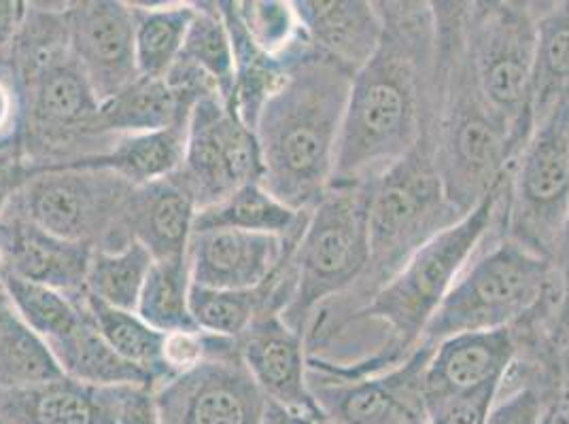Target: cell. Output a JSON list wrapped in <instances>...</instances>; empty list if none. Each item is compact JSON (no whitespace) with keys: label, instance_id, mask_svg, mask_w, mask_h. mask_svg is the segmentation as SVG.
<instances>
[{"label":"cell","instance_id":"4fadbf2b","mask_svg":"<svg viewBox=\"0 0 569 424\" xmlns=\"http://www.w3.org/2000/svg\"><path fill=\"white\" fill-rule=\"evenodd\" d=\"M160 424H260L268 400L228 340L190 372L153 388Z\"/></svg>","mask_w":569,"mask_h":424},{"label":"cell","instance_id":"f1b7e54d","mask_svg":"<svg viewBox=\"0 0 569 424\" xmlns=\"http://www.w3.org/2000/svg\"><path fill=\"white\" fill-rule=\"evenodd\" d=\"M281 281V267L258 289L226 291L191 284L190 310L196 327L211 335L238 340L263 310H274V293Z\"/></svg>","mask_w":569,"mask_h":424},{"label":"cell","instance_id":"30bf717a","mask_svg":"<svg viewBox=\"0 0 569 424\" xmlns=\"http://www.w3.org/2000/svg\"><path fill=\"white\" fill-rule=\"evenodd\" d=\"M538 2H466V46L476 83L521 151L533 130L531 83Z\"/></svg>","mask_w":569,"mask_h":424},{"label":"cell","instance_id":"e575fe53","mask_svg":"<svg viewBox=\"0 0 569 424\" xmlns=\"http://www.w3.org/2000/svg\"><path fill=\"white\" fill-rule=\"evenodd\" d=\"M4 291L20 319L46 342L67 335L83 319L86 295L81 300H71L56 289L30 283L9 272H4Z\"/></svg>","mask_w":569,"mask_h":424},{"label":"cell","instance_id":"4dcf8cb0","mask_svg":"<svg viewBox=\"0 0 569 424\" xmlns=\"http://www.w3.org/2000/svg\"><path fill=\"white\" fill-rule=\"evenodd\" d=\"M86 306L94 321L100 335L109 342L116 353L144 372L153 388L167 382L164 367V340L167 333L149 327L137 312L119 310L98 302L90 293H86Z\"/></svg>","mask_w":569,"mask_h":424},{"label":"cell","instance_id":"44dd1931","mask_svg":"<svg viewBox=\"0 0 569 424\" xmlns=\"http://www.w3.org/2000/svg\"><path fill=\"white\" fill-rule=\"evenodd\" d=\"M132 388L92 386L67 376L0 388V424H121Z\"/></svg>","mask_w":569,"mask_h":424},{"label":"cell","instance_id":"4316f807","mask_svg":"<svg viewBox=\"0 0 569 424\" xmlns=\"http://www.w3.org/2000/svg\"><path fill=\"white\" fill-rule=\"evenodd\" d=\"M132 11L139 77L164 79L183 51L196 2H132Z\"/></svg>","mask_w":569,"mask_h":424},{"label":"cell","instance_id":"f546056e","mask_svg":"<svg viewBox=\"0 0 569 424\" xmlns=\"http://www.w3.org/2000/svg\"><path fill=\"white\" fill-rule=\"evenodd\" d=\"M62 376L48 342L26 325L7 295L0 302V388H26Z\"/></svg>","mask_w":569,"mask_h":424},{"label":"cell","instance_id":"74e56055","mask_svg":"<svg viewBox=\"0 0 569 424\" xmlns=\"http://www.w3.org/2000/svg\"><path fill=\"white\" fill-rule=\"evenodd\" d=\"M503 382H491L475 391L438 401L427 410V424H487Z\"/></svg>","mask_w":569,"mask_h":424},{"label":"cell","instance_id":"ffe728a7","mask_svg":"<svg viewBox=\"0 0 569 424\" xmlns=\"http://www.w3.org/2000/svg\"><path fill=\"white\" fill-rule=\"evenodd\" d=\"M92 251V246L49 234L18 212H0V263L13 276L81 300Z\"/></svg>","mask_w":569,"mask_h":424},{"label":"cell","instance_id":"52a82bcc","mask_svg":"<svg viewBox=\"0 0 569 424\" xmlns=\"http://www.w3.org/2000/svg\"><path fill=\"white\" fill-rule=\"evenodd\" d=\"M563 297L566 281L552 261L498 238L452 284L419 346L433 349L452 335L515 327L542 310L561 312Z\"/></svg>","mask_w":569,"mask_h":424},{"label":"cell","instance_id":"f35d334b","mask_svg":"<svg viewBox=\"0 0 569 424\" xmlns=\"http://www.w3.org/2000/svg\"><path fill=\"white\" fill-rule=\"evenodd\" d=\"M24 137V100L9 55L0 58V155L16 153Z\"/></svg>","mask_w":569,"mask_h":424},{"label":"cell","instance_id":"8d00e7d4","mask_svg":"<svg viewBox=\"0 0 569 424\" xmlns=\"http://www.w3.org/2000/svg\"><path fill=\"white\" fill-rule=\"evenodd\" d=\"M561 393V363H545L501 395L491 407L487 424H542L550 403Z\"/></svg>","mask_w":569,"mask_h":424},{"label":"cell","instance_id":"60d3db41","mask_svg":"<svg viewBox=\"0 0 569 424\" xmlns=\"http://www.w3.org/2000/svg\"><path fill=\"white\" fill-rule=\"evenodd\" d=\"M28 2L22 0H0V58H7L13 48L18 32L24 24Z\"/></svg>","mask_w":569,"mask_h":424},{"label":"cell","instance_id":"b9f144b4","mask_svg":"<svg viewBox=\"0 0 569 424\" xmlns=\"http://www.w3.org/2000/svg\"><path fill=\"white\" fill-rule=\"evenodd\" d=\"M260 424H333L323 412H298L283 405L270 403L261 416Z\"/></svg>","mask_w":569,"mask_h":424},{"label":"cell","instance_id":"ba28073f","mask_svg":"<svg viewBox=\"0 0 569 424\" xmlns=\"http://www.w3.org/2000/svg\"><path fill=\"white\" fill-rule=\"evenodd\" d=\"M370 195L372 183L332 185L309 211L289 260V300L281 312L302 337L317 307L353 289L368 267Z\"/></svg>","mask_w":569,"mask_h":424},{"label":"cell","instance_id":"ac0fdd59","mask_svg":"<svg viewBox=\"0 0 569 424\" xmlns=\"http://www.w3.org/2000/svg\"><path fill=\"white\" fill-rule=\"evenodd\" d=\"M240 359L270 403L298 412H321L309 386L305 337L279 312L263 310L238 337Z\"/></svg>","mask_w":569,"mask_h":424},{"label":"cell","instance_id":"d6a6232c","mask_svg":"<svg viewBox=\"0 0 569 424\" xmlns=\"http://www.w3.org/2000/svg\"><path fill=\"white\" fill-rule=\"evenodd\" d=\"M190 289L188 258L153 261L134 312L160 333L198 331L191 319Z\"/></svg>","mask_w":569,"mask_h":424},{"label":"cell","instance_id":"603a6c76","mask_svg":"<svg viewBox=\"0 0 569 424\" xmlns=\"http://www.w3.org/2000/svg\"><path fill=\"white\" fill-rule=\"evenodd\" d=\"M193 104L190 98L172 90L167 79L139 77L121 94L100 104L98 130L109 139L164 130L190 118Z\"/></svg>","mask_w":569,"mask_h":424},{"label":"cell","instance_id":"9a60e30c","mask_svg":"<svg viewBox=\"0 0 569 424\" xmlns=\"http://www.w3.org/2000/svg\"><path fill=\"white\" fill-rule=\"evenodd\" d=\"M69 48L100 104L139 79L132 2L81 0L64 4Z\"/></svg>","mask_w":569,"mask_h":424},{"label":"cell","instance_id":"5b68a950","mask_svg":"<svg viewBox=\"0 0 569 424\" xmlns=\"http://www.w3.org/2000/svg\"><path fill=\"white\" fill-rule=\"evenodd\" d=\"M461 214L445 195L433 164V139L423 137L403 160L372 183L368 238L370 260L359 283L317 307L305 331L309 356H321L347 323L366 306L426 242L457 223Z\"/></svg>","mask_w":569,"mask_h":424},{"label":"cell","instance_id":"d6986e66","mask_svg":"<svg viewBox=\"0 0 569 424\" xmlns=\"http://www.w3.org/2000/svg\"><path fill=\"white\" fill-rule=\"evenodd\" d=\"M522 349L519 325L452 335L436 344L427 359V410L438 401L503 382Z\"/></svg>","mask_w":569,"mask_h":424},{"label":"cell","instance_id":"e0dca14e","mask_svg":"<svg viewBox=\"0 0 569 424\" xmlns=\"http://www.w3.org/2000/svg\"><path fill=\"white\" fill-rule=\"evenodd\" d=\"M196 200L179 174L132 189L118 228L98 251H118L130 242L142 244L153 261L188 258Z\"/></svg>","mask_w":569,"mask_h":424},{"label":"cell","instance_id":"cb8c5ba5","mask_svg":"<svg viewBox=\"0 0 569 424\" xmlns=\"http://www.w3.org/2000/svg\"><path fill=\"white\" fill-rule=\"evenodd\" d=\"M62 374L92 386H149V376L123 361L100 335L83 302L81 323L67 335L48 342Z\"/></svg>","mask_w":569,"mask_h":424},{"label":"cell","instance_id":"8fae6325","mask_svg":"<svg viewBox=\"0 0 569 424\" xmlns=\"http://www.w3.org/2000/svg\"><path fill=\"white\" fill-rule=\"evenodd\" d=\"M132 189L111 168H51L34 172L7 209L53 236L100 249L116 232Z\"/></svg>","mask_w":569,"mask_h":424},{"label":"cell","instance_id":"ab89813d","mask_svg":"<svg viewBox=\"0 0 569 424\" xmlns=\"http://www.w3.org/2000/svg\"><path fill=\"white\" fill-rule=\"evenodd\" d=\"M34 170L26 164L20 151L0 155V212L4 211L18 191L24 188Z\"/></svg>","mask_w":569,"mask_h":424},{"label":"cell","instance_id":"2e32d148","mask_svg":"<svg viewBox=\"0 0 569 424\" xmlns=\"http://www.w3.org/2000/svg\"><path fill=\"white\" fill-rule=\"evenodd\" d=\"M302 232L305 228L287 238L240 230L193 232L188 246L191 284L226 291L258 289L277 274Z\"/></svg>","mask_w":569,"mask_h":424},{"label":"cell","instance_id":"836d02e7","mask_svg":"<svg viewBox=\"0 0 569 424\" xmlns=\"http://www.w3.org/2000/svg\"><path fill=\"white\" fill-rule=\"evenodd\" d=\"M151 265L153 258L139 242L118 251L94 249L86 274V293L102 304L134 312Z\"/></svg>","mask_w":569,"mask_h":424},{"label":"cell","instance_id":"d590c367","mask_svg":"<svg viewBox=\"0 0 569 424\" xmlns=\"http://www.w3.org/2000/svg\"><path fill=\"white\" fill-rule=\"evenodd\" d=\"M237 9L240 22L263 53L277 60H289L309 48L310 41L298 22L293 2L244 0L237 2Z\"/></svg>","mask_w":569,"mask_h":424},{"label":"cell","instance_id":"d4e9b609","mask_svg":"<svg viewBox=\"0 0 569 424\" xmlns=\"http://www.w3.org/2000/svg\"><path fill=\"white\" fill-rule=\"evenodd\" d=\"M307 216L309 211L289 209L261 183H249L213 206L196 212L193 232L240 230L251 234L287 238L305 228Z\"/></svg>","mask_w":569,"mask_h":424},{"label":"cell","instance_id":"83f0119b","mask_svg":"<svg viewBox=\"0 0 569 424\" xmlns=\"http://www.w3.org/2000/svg\"><path fill=\"white\" fill-rule=\"evenodd\" d=\"M569 98V0L542 2L531 83L533 125Z\"/></svg>","mask_w":569,"mask_h":424},{"label":"cell","instance_id":"5bb4252c","mask_svg":"<svg viewBox=\"0 0 569 424\" xmlns=\"http://www.w3.org/2000/svg\"><path fill=\"white\" fill-rule=\"evenodd\" d=\"M429 346L375 376L338 377L309 370L319 410L333 424H427L426 367Z\"/></svg>","mask_w":569,"mask_h":424},{"label":"cell","instance_id":"8992f818","mask_svg":"<svg viewBox=\"0 0 569 424\" xmlns=\"http://www.w3.org/2000/svg\"><path fill=\"white\" fill-rule=\"evenodd\" d=\"M499 189L501 183L475 211L468 212L451 228L426 242L403 263L402 270L347 323V327L363 321L382 323L385 330L389 331L385 346L357 363L319 361L317 367L323 370V374L330 372V376L338 377L375 376L400 365L419 349L431 316L445 302L468 263L475 260L480 244L491 236L498 214Z\"/></svg>","mask_w":569,"mask_h":424},{"label":"cell","instance_id":"1f68e13d","mask_svg":"<svg viewBox=\"0 0 569 424\" xmlns=\"http://www.w3.org/2000/svg\"><path fill=\"white\" fill-rule=\"evenodd\" d=\"M177 62L207 77L217 88L221 100L230 107L237 83L234 51L217 2H196V16Z\"/></svg>","mask_w":569,"mask_h":424},{"label":"cell","instance_id":"3957f363","mask_svg":"<svg viewBox=\"0 0 569 424\" xmlns=\"http://www.w3.org/2000/svg\"><path fill=\"white\" fill-rule=\"evenodd\" d=\"M64 4L28 2L24 24L9 51L24 100L20 153L34 172L92 165L116 142L98 130L100 102L72 58Z\"/></svg>","mask_w":569,"mask_h":424},{"label":"cell","instance_id":"7c38bea8","mask_svg":"<svg viewBox=\"0 0 569 424\" xmlns=\"http://www.w3.org/2000/svg\"><path fill=\"white\" fill-rule=\"evenodd\" d=\"M261 174L256 132L219 95L200 98L191 107L186 160L179 170L198 211L249 183H261Z\"/></svg>","mask_w":569,"mask_h":424},{"label":"cell","instance_id":"7a4b0ae2","mask_svg":"<svg viewBox=\"0 0 569 424\" xmlns=\"http://www.w3.org/2000/svg\"><path fill=\"white\" fill-rule=\"evenodd\" d=\"M353 72L310 46L284 71L256 123L261 185L293 211L332 188Z\"/></svg>","mask_w":569,"mask_h":424},{"label":"cell","instance_id":"7bdbcfd3","mask_svg":"<svg viewBox=\"0 0 569 424\" xmlns=\"http://www.w3.org/2000/svg\"><path fill=\"white\" fill-rule=\"evenodd\" d=\"M542 424H569V412L563 403V397L559 393V397L550 403L548 412H546L545 421Z\"/></svg>","mask_w":569,"mask_h":424},{"label":"cell","instance_id":"277c9868","mask_svg":"<svg viewBox=\"0 0 569 424\" xmlns=\"http://www.w3.org/2000/svg\"><path fill=\"white\" fill-rule=\"evenodd\" d=\"M431 4L438 28L433 164L449 204L466 216L498 189L519 149L476 83L466 46V2Z\"/></svg>","mask_w":569,"mask_h":424},{"label":"cell","instance_id":"9c48e42d","mask_svg":"<svg viewBox=\"0 0 569 424\" xmlns=\"http://www.w3.org/2000/svg\"><path fill=\"white\" fill-rule=\"evenodd\" d=\"M569 219V98L538 119L499 189L493 232L557 261Z\"/></svg>","mask_w":569,"mask_h":424},{"label":"cell","instance_id":"ee69618b","mask_svg":"<svg viewBox=\"0 0 569 424\" xmlns=\"http://www.w3.org/2000/svg\"><path fill=\"white\" fill-rule=\"evenodd\" d=\"M555 267L559 270V274L563 276L566 286L569 283V219L568 228H566V234H563V242H561V249H559V258L555 261Z\"/></svg>","mask_w":569,"mask_h":424},{"label":"cell","instance_id":"f6af8a7d","mask_svg":"<svg viewBox=\"0 0 569 424\" xmlns=\"http://www.w3.org/2000/svg\"><path fill=\"white\" fill-rule=\"evenodd\" d=\"M561 397L569 412V363L561 365Z\"/></svg>","mask_w":569,"mask_h":424},{"label":"cell","instance_id":"7402d4cb","mask_svg":"<svg viewBox=\"0 0 569 424\" xmlns=\"http://www.w3.org/2000/svg\"><path fill=\"white\" fill-rule=\"evenodd\" d=\"M310 46L356 74L379 49L382 16L368 0L293 2Z\"/></svg>","mask_w":569,"mask_h":424},{"label":"cell","instance_id":"6da1fadb","mask_svg":"<svg viewBox=\"0 0 569 424\" xmlns=\"http://www.w3.org/2000/svg\"><path fill=\"white\" fill-rule=\"evenodd\" d=\"M382 39L353 74L332 185L375 183L431 134L438 28L431 2H377Z\"/></svg>","mask_w":569,"mask_h":424},{"label":"cell","instance_id":"484cf974","mask_svg":"<svg viewBox=\"0 0 569 424\" xmlns=\"http://www.w3.org/2000/svg\"><path fill=\"white\" fill-rule=\"evenodd\" d=\"M190 118L164 130L118 137L111 151L92 165L111 168L134 188L179 174L186 160Z\"/></svg>","mask_w":569,"mask_h":424}]
</instances>
